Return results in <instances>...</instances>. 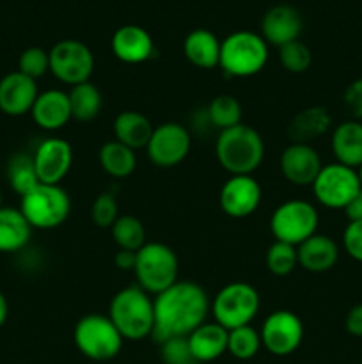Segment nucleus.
Returning a JSON list of instances; mask_svg holds the SVG:
<instances>
[{"mask_svg":"<svg viewBox=\"0 0 362 364\" xmlns=\"http://www.w3.org/2000/svg\"><path fill=\"white\" fill-rule=\"evenodd\" d=\"M155 302V329L151 338L156 343L170 338H187L199 326L208 322L212 301L201 284L194 281H177L162 294L153 297Z\"/></svg>","mask_w":362,"mask_h":364,"instance_id":"nucleus-1","label":"nucleus"},{"mask_svg":"<svg viewBox=\"0 0 362 364\" xmlns=\"http://www.w3.org/2000/svg\"><path fill=\"white\" fill-rule=\"evenodd\" d=\"M215 156L220 167L231 174H254L265 159V141L256 128L240 123L219 132Z\"/></svg>","mask_w":362,"mask_h":364,"instance_id":"nucleus-2","label":"nucleus"},{"mask_svg":"<svg viewBox=\"0 0 362 364\" xmlns=\"http://www.w3.org/2000/svg\"><path fill=\"white\" fill-rule=\"evenodd\" d=\"M109 318L128 341L151 338L155 329V302L153 295L138 284L117 291L109 306Z\"/></svg>","mask_w":362,"mask_h":364,"instance_id":"nucleus-3","label":"nucleus"},{"mask_svg":"<svg viewBox=\"0 0 362 364\" xmlns=\"http://www.w3.org/2000/svg\"><path fill=\"white\" fill-rule=\"evenodd\" d=\"M268 63V43L251 31H236L220 45V63L227 77L248 78L261 73Z\"/></svg>","mask_w":362,"mask_h":364,"instance_id":"nucleus-4","label":"nucleus"},{"mask_svg":"<svg viewBox=\"0 0 362 364\" xmlns=\"http://www.w3.org/2000/svg\"><path fill=\"white\" fill-rule=\"evenodd\" d=\"M133 274L138 287L155 297L180 281V259L167 244L146 242L137 251Z\"/></svg>","mask_w":362,"mask_h":364,"instance_id":"nucleus-5","label":"nucleus"},{"mask_svg":"<svg viewBox=\"0 0 362 364\" xmlns=\"http://www.w3.org/2000/svg\"><path fill=\"white\" fill-rule=\"evenodd\" d=\"M261 308L258 290L245 281H233L220 288L212 299L213 322L224 329L233 331L238 327L251 326Z\"/></svg>","mask_w":362,"mask_h":364,"instance_id":"nucleus-6","label":"nucleus"},{"mask_svg":"<svg viewBox=\"0 0 362 364\" xmlns=\"http://www.w3.org/2000/svg\"><path fill=\"white\" fill-rule=\"evenodd\" d=\"M73 341L84 358L96 363H105L119 355L124 338L121 336L109 315L91 313L82 316L75 323Z\"/></svg>","mask_w":362,"mask_h":364,"instance_id":"nucleus-7","label":"nucleus"},{"mask_svg":"<svg viewBox=\"0 0 362 364\" xmlns=\"http://www.w3.org/2000/svg\"><path fill=\"white\" fill-rule=\"evenodd\" d=\"M20 210L32 230H55L71 213V198L60 185L39 183L21 196Z\"/></svg>","mask_w":362,"mask_h":364,"instance_id":"nucleus-8","label":"nucleus"},{"mask_svg":"<svg viewBox=\"0 0 362 364\" xmlns=\"http://www.w3.org/2000/svg\"><path fill=\"white\" fill-rule=\"evenodd\" d=\"M319 224L318 210L304 199H290L273 210L270 217V231L277 242L300 245L316 233Z\"/></svg>","mask_w":362,"mask_h":364,"instance_id":"nucleus-9","label":"nucleus"},{"mask_svg":"<svg viewBox=\"0 0 362 364\" xmlns=\"http://www.w3.org/2000/svg\"><path fill=\"white\" fill-rule=\"evenodd\" d=\"M311 187L319 205L329 210H344L361 192L362 185L357 169L334 162L322 167Z\"/></svg>","mask_w":362,"mask_h":364,"instance_id":"nucleus-10","label":"nucleus"},{"mask_svg":"<svg viewBox=\"0 0 362 364\" xmlns=\"http://www.w3.org/2000/svg\"><path fill=\"white\" fill-rule=\"evenodd\" d=\"M48 55L50 73L70 87L89 82L94 71L96 60L91 48L78 39H62L55 43Z\"/></svg>","mask_w":362,"mask_h":364,"instance_id":"nucleus-11","label":"nucleus"},{"mask_svg":"<svg viewBox=\"0 0 362 364\" xmlns=\"http://www.w3.org/2000/svg\"><path fill=\"white\" fill-rule=\"evenodd\" d=\"M192 149V135L187 127L167 121L153 130L151 139L146 146L149 162L162 169H170L183 162Z\"/></svg>","mask_w":362,"mask_h":364,"instance_id":"nucleus-12","label":"nucleus"},{"mask_svg":"<svg viewBox=\"0 0 362 364\" xmlns=\"http://www.w3.org/2000/svg\"><path fill=\"white\" fill-rule=\"evenodd\" d=\"M263 348L277 358H286L298 350L304 340V323L300 316L290 309H277L270 313L259 329Z\"/></svg>","mask_w":362,"mask_h":364,"instance_id":"nucleus-13","label":"nucleus"},{"mask_svg":"<svg viewBox=\"0 0 362 364\" xmlns=\"http://www.w3.org/2000/svg\"><path fill=\"white\" fill-rule=\"evenodd\" d=\"M261 198V185L252 174L229 176L220 188V210L233 219H245L259 208Z\"/></svg>","mask_w":362,"mask_h":364,"instance_id":"nucleus-14","label":"nucleus"},{"mask_svg":"<svg viewBox=\"0 0 362 364\" xmlns=\"http://www.w3.org/2000/svg\"><path fill=\"white\" fill-rule=\"evenodd\" d=\"M39 183L60 185L73 166V148L60 137H48L39 142L32 155Z\"/></svg>","mask_w":362,"mask_h":364,"instance_id":"nucleus-15","label":"nucleus"},{"mask_svg":"<svg viewBox=\"0 0 362 364\" xmlns=\"http://www.w3.org/2000/svg\"><path fill=\"white\" fill-rule=\"evenodd\" d=\"M280 173L295 187H311L322 171V156L311 144L291 142L279 160Z\"/></svg>","mask_w":362,"mask_h":364,"instance_id":"nucleus-16","label":"nucleus"},{"mask_svg":"<svg viewBox=\"0 0 362 364\" xmlns=\"http://www.w3.org/2000/svg\"><path fill=\"white\" fill-rule=\"evenodd\" d=\"M39 95L35 80L20 71H11L0 80V112L11 117L31 114Z\"/></svg>","mask_w":362,"mask_h":364,"instance_id":"nucleus-17","label":"nucleus"},{"mask_svg":"<svg viewBox=\"0 0 362 364\" xmlns=\"http://www.w3.org/2000/svg\"><path fill=\"white\" fill-rule=\"evenodd\" d=\"M302 27H304V21L298 9L287 4H279V6L270 7L263 16L261 38L268 45L280 48L287 43L300 39Z\"/></svg>","mask_w":362,"mask_h":364,"instance_id":"nucleus-18","label":"nucleus"},{"mask_svg":"<svg viewBox=\"0 0 362 364\" xmlns=\"http://www.w3.org/2000/svg\"><path fill=\"white\" fill-rule=\"evenodd\" d=\"M112 52L124 64H142L155 53V41L146 28L138 25H123L112 36Z\"/></svg>","mask_w":362,"mask_h":364,"instance_id":"nucleus-19","label":"nucleus"},{"mask_svg":"<svg viewBox=\"0 0 362 364\" xmlns=\"http://www.w3.org/2000/svg\"><path fill=\"white\" fill-rule=\"evenodd\" d=\"M31 116L34 123L43 130H60L73 119L70 96L62 89H48V91L39 92L34 105H32Z\"/></svg>","mask_w":362,"mask_h":364,"instance_id":"nucleus-20","label":"nucleus"},{"mask_svg":"<svg viewBox=\"0 0 362 364\" xmlns=\"http://www.w3.org/2000/svg\"><path fill=\"white\" fill-rule=\"evenodd\" d=\"M298 267L312 274L329 272L339 259V247L329 235L314 233L307 240L297 245Z\"/></svg>","mask_w":362,"mask_h":364,"instance_id":"nucleus-21","label":"nucleus"},{"mask_svg":"<svg viewBox=\"0 0 362 364\" xmlns=\"http://www.w3.org/2000/svg\"><path fill=\"white\" fill-rule=\"evenodd\" d=\"M332 155L337 164L358 169L362 166V123L348 119L337 124L330 139Z\"/></svg>","mask_w":362,"mask_h":364,"instance_id":"nucleus-22","label":"nucleus"},{"mask_svg":"<svg viewBox=\"0 0 362 364\" xmlns=\"http://www.w3.org/2000/svg\"><path fill=\"white\" fill-rule=\"evenodd\" d=\"M332 127V117L325 107L312 105L300 110L291 117L287 124V137L297 144H311L316 139L323 137Z\"/></svg>","mask_w":362,"mask_h":364,"instance_id":"nucleus-23","label":"nucleus"},{"mask_svg":"<svg viewBox=\"0 0 362 364\" xmlns=\"http://www.w3.org/2000/svg\"><path fill=\"white\" fill-rule=\"evenodd\" d=\"M227 334L229 331L224 329L216 322H204L194 333L188 334V347L195 361L202 364L222 358L227 352Z\"/></svg>","mask_w":362,"mask_h":364,"instance_id":"nucleus-24","label":"nucleus"},{"mask_svg":"<svg viewBox=\"0 0 362 364\" xmlns=\"http://www.w3.org/2000/svg\"><path fill=\"white\" fill-rule=\"evenodd\" d=\"M153 123L146 114L138 110H123L114 119V137L117 142L128 146L133 151L146 149L149 139H151Z\"/></svg>","mask_w":362,"mask_h":364,"instance_id":"nucleus-25","label":"nucleus"},{"mask_svg":"<svg viewBox=\"0 0 362 364\" xmlns=\"http://www.w3.org/2000/svg\"><path fill=\"white\" fill-rule=\"evenodd\" d=\"M220 41L208 28H195L188 32L183 41V53L188 63L201 70H213L220 63Z\"/></svg>","mask_w":362,"mask_h":364,"instance_id":"nucleus-26","label":"nucleus"},{"mask_svg":"<svg viewBox=\"0 0 362 364\" xmlns=\"http://www.w3.org/2000/svg\"><path fill=\"white\" fill-rule=\"evenodd\" d=\"M32 226L20 208L0 206V252H18L28 244Z\"/></svg>","mask_w":362,"mask_h":364,"instance_id":"nucleus-27","label":"nucleus"},{"mask_svg":"<svg viewBox=\"0 0 362 364\" xmlns=\"http://www.w3.org/2000/svg\"><path fill=\"white\" fill-rule=\"evenodd\" d=\"M98 160L102 169L105 171L109 176L116 178V180H123L130 174L135 173L137 169V153L128 146L121 144L116 139L114 141L105 142L99 148Z\"/></svg>","mask_w":362,"mask_h":364,"instance_id":"nucleus-28","label":"nucleus"},{"mask_svg":"<svg viewBox=\"0 0 362 364\" xmlns=\"http://www.w3.org/2000/svg\"><path fill=\"white\" fill-rule=\"evenodd\" d=\"M67 96H70V107L73 119L87 123V121H92L94 117H98V114L102 112V92H99V89L91 80L73 85L70 89V92H67Z\"/></svg>","mask_w":362,"mask_h":364,"instance_id":"nucleus-29","label":"nucleus"},{"mask_svg":"<svg viewBox=\"0 0 362 364\" xmlns=\"http://www.w3.org/2000/svg\"><path fill=\"white\" fill-rule=\"evenodd\" d=\"M112 231V238L116 245L124 251H135L144 247L146 245V228L138 217L124 213V215L117 217L114 226L110 228Z\"/></svg>","mask_w":362,"mask_h":364,"instance_id":"nucleus-30","label":"nucleus"},{"mask_svg":"<svg viewBox=\"0 0 362 364\" xmlns=\"http://www.w3.org/2000/svg\"><path fill=\"white\" fill-rule=\"evenodd\" d=\"M206 114L213 128L216 132H222L240 124L243 110H241V103L233 95H219L206 107Z\"/></svg>","mask_w":362,"mask_h":364,"instance_id":"nucleus-31","label":"nucleus"},{"mask_svg":"<svg viewBox=\"0 0 362 364\" xmlns=\"http://www.w3.org/2000/svg\"><path fill=\"white\" fill-rule=\"evenodd\" d=\"M7 180L11 188L18 196H25L39 185V178L35 174L34 162L28 155H14L7 166Z\"/></svg>","mask_w":362,"mask_h":364,"instance_id":"nucleus-32","label":"nucleus"},{"mask_svg":"<svg viewBox=\"0 0 362 364\" xmlns=\"http://www.w3.org/2000/svg\"><path fill=\"white\" fill-rule=\"evenodd\" d=\"M261 347L263 345L259 331H256L252 326L238 327V329L229 331V334H227V352L234 359L248 361V359L258 355Z\"/></svg>","mask_w":362,"mask_h":364,"instance_id":"nucleus-33","label":"nucleus"},{"mask_svg":"<svg viewBox=\"0 0 362 364\" xmlns=\"http://www.w3.org/2000/svg\"><path fill=\"white\" fill-rule=\"evenodd\" d=\"M266 269L273 276H290L298 267V252L297 247L286 242H273L266 251Z\"/></svg>","mask_w":362,"mask_h":364,"instance_id":"nucleus-34","label":"nucleus"},{"mask_svg":"<svg viewBox=\"0 0 362 364\" xmlns=\"http://www.w3.org/2000/svg\"><path fill=\"white\" fill-rule=\"evenodd\" d=\"M279 60L287 73L300 75L311 68L312 53L304 41L297 39L279 48Z\"/></svg>","mask_w":362,"mask_h":364,"instance_id":"nucleus-35","label":"nucleus"},{"mask_svg":"<svg viewBox=\"0 0 362 364\" xmlns=\"http://www.w3.org/2000/svg\"><path fill=\"white\" fill-rule=\"evenodd\" d=\"M18 71L27 75L32 80L45 77L50 71V55L46 50L39 48V46H31V48L23 50L18 59Z\"/></svg>","mask_w":362,"mask_h":364,"instance_id":"nucleus-36","label":"nucleus"},{"mask_svg":"<svg viewBox=\"0 0 362 364\" xmlns=\"http://www.w3.org/2000/svg\"><path fill=\"white\" fill-rule=\"evenodd\" d=\"M119 217V205L112 192H103L92 201L91 205V220L98 228L110 230Z\"/></svg>","mask_w":362,"mask_h":364,"instance_id":"nucleus-37","label":"nucleus"},{"mask_svg":"<svg viewBox=\"0 0 362 364\" xmlns=\"http://www.w3.org/2000/svg\"><path fill=\"white\" fill-rule=\"evenodd\" d=\"M160 359L163 364H199L192 355L187 338H170L160 343Z\"/></svg>","mask_w":362,"mask_h":364,"instance_id":"nucleus-38","label":"nucleus"},{"mask_svg":"<svg viewBox=\"0 0 362 364\" xmlns=\"http://www.w3.org/2000/svg\"><path fill=\"white\" fill-rule=\"evenodd\" d=\"M343 245L346 255L362 263V220H350L343 231Z\"/></svg>","mask_w":362,"mask_h":364,"instance_id":"nucleus-39","label":"nucleus"},{"mask_svg":"<svg viewBox=\"0 0 362 364\" xmlns=\"http://www.w3.org/2000/svg\"><path fill=\"white\" fill-rule=\"evenodd\" d=\"M344 107L350 112L351 119H362V77L351 82L344 91Z\"/></svg>","mask_w":362,"mask_h":364,"instance_id":"nucleus-40","label":"nucleus"},{"mask_svg":"<svg viewBox=\"0 0 362 364\" xmlns=\"http://www.w3.org/2000/svg\"><path fill=\"white\" fill-rule=\"evenodd\" d=\"M344 329L348 334L355 338H362V302L355 304L344 318Z\"/></svg>","mask_w":362,"mask_h":364,"instance_id":"nucleus-41","label":"nucleus"},{"mask_svg":"<svg viewBox=\"0 0 362 364\" xmlns=\"http://www.w3.org/2000/svg\"><path fill=\"white\" fill-rule=\"evenodd\" d=\"M135 262H137V252L124 251V249H119V251L116 252V258H114V263H116L117 269L124 270V272H128V270L133 272Z\"/></svg>","mask_w":362,"mask_h":364,"instance_id":"nucleus-42","label":"nucleus"},{"mask_svg":"<svg viewBox=\"0 0 362 364\" xmlns=\"http://www.w3.org/2000/svg\"><path fill=\"white\" fill-rule=\"evenodd\" d=\"M348 220H362V188L357 196L353 198V201L344 208Z\"/></svg>","mask_w":362,"mask_h":364,"instance_id":"nucleus-43","label":"nucleus"},{"mask_svg":"<svg viewBox=\"0 0 362 364\" xmlns=\"http://www.w3.org/2000/svg\"><path fill=\"white\" fill-rule=\"evenodd\" d=\"M7 316H9V302H7L6 295L0 291V329L6 326Z\"/></svg>","mask_w":362,"mask_h":364,"instance_id":"nucleus-44","label":"nucleus"},{"mask_svg":"<svg viewBox=\"0 0 362 364\" xmlns=\"http://www.w3.org/2000/svg\"><path fill=\"white\" fill-rule=\"evenodd\" d=\"M357 173H358V180H361V185H362V166L358 167V169H357Z\"/></svg>","mask_w":362,"mask_h":364,"instance_id":"nucleus-45","label":"nucleus"},{"mask_svg":"<svg viewBox=\"0 0 362 364\" xmlns=\"http://www.w3.org/2000/svg\"><path fill=\"white\" fill-rule=\"evenodd\" d=\"M0 206H2V192H0Z\"/></svg>","mask_w":362,"mask_h":364,"instance_id":"nucleus-46","label":"nucleus"},{"mask_svg":"<svg viewBox=\"0 0 362 364\" xmlns=\"http://www.w3.org/2000/svg\"><path fill=\"white\" fill-rule=\"evenodd\" d=\"M361 364H362V363H361Z\"/></svg>","mask_w":362,"mask_h":364,"instance_id":"nucleus-47","label":"nucleus"}]
</instances>
